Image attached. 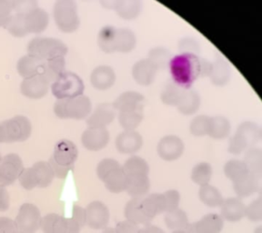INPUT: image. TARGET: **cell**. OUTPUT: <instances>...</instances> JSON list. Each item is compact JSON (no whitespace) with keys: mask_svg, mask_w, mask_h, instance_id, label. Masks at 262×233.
<instances>
[{"mask_svg":"<svg viewBox=\"0 0 262 233\" xmlns=\"http://www.w3.org/2000/svg\"><path fill=\"white\" fill-rule=\"evenodd\" d=\"M141 207L145 215L150 221L156 216L166 213L163 193H153L141 197Z\"/></svg>","mask_w":262,"mask_h":233,"instance_id":"cell-31","label":"cell"},{"mask_svg":"<svg viewBox=\"0 0 262 233\" xmlns=\"http://www.w3.org/2000/svg\"><path fill=\"white\" fill-rule=\"evenodd\" d=\"M184 151V142L177 135L164 136L157 145L158 155L168 162L179 160L183 155Z\"/></svg>","mask_w":262,"mask_h":233,"instance_id":"cell-15","label":"cell"},{"mask_svg":"<svg viewBox=\"0 0 262 233\" xmlns=\"http://www.w3.org/2000/svg\"><path fill=\"white\" fill-rule=\"evenodd\" d=\"M0 233H19L16 221L8 217H0Z\"/></svg>","mask_w":262,"mask_h":233,"instance_id":"cell-53","label":"cell"},{"mask_svg":"<svg viewBox=\"0 0 262 233\" xmlns=\"http://www.w3.org/2000/svg\"><path fill=\"white\" fill-rule=\"evenodd\" d=\"M159 71L158 67L149 58L145 57L133 64L131 76L139 86L149 87L155 82Z\"/></svg>","mask_w":262,"mask_h":233,"instance_id":"cell-16","label":"cell"},{"mask_svg":"<svg viewBox=\"0 0 262 233\" xmlns=\"http://www.w3.org/2000/svg\"><path fill=\"white\" fill-rule=\"evenodd\" d=\"M211 123V116L205 114L195 115L189 123V132L194 137L209 136Z\"/></svg>","mask_w":262,"mask_h":233,"instance_id":"cell-41","label":"cell"},{"mask_svg":"<svg viewBox=\"0 0 262 233\" xmlns=\"http://www.w3.org/2000/svg\"><path fill=\"white\" fill-rule=\"evenodd\" d=\"M167 68L171 82L183 90H190L201 78V57L195 54H177L171 56Z\"/></svg>","mask_w":262,"mask_h":233,"instance_id":"cell-1","label":"cell"},{"mask_svg":"<svg viewBox=\"0 0 262 233\" xmlns=\"http://www.w3.org/2000/svg\"><path fill=\"white\" fill-rule=\"evenodd\" d=\"M143 146V138L137 131H123L115 139L117 151L124 155H134Z\"/></svg>","mask_w":262,"mask_h":233,"instance_id":"cell-20","label":"cell"},{"mask_svg":"<svg viewBox=\"0 0 262 233\" xmlns=\"http://www.w3.org/2000/svg\"><path fill=\"white\" fill-rule=\"evenodd\" d=\"M78 150L76 144L69 139H61L55 145L52 156L49 163L53 170L55 177L65 179L69 172L74 168L78 160Z\"/></svg>","mask_w":262,"mask_h":233,"instance_id":"cell-4","label":"cell"},{"mask_svg":"<svg viewBox=\"0 0 262 233\" xmlns=\"http://www.w3.org/2000/svg\"><path fill=\"white\" fill-rule=\"evenodd\" d=\"M72 219L74 221H77L78 225L80 227H84L86 225V210L78 205H74L73 210H72Z\"/></svg>","mask_w":262,"mask_h":233,"instance_id":"cell-55","label":"cell"},{"mask_svg":"<svg viewBox=\"0 0 262 233\" xmlns=\"http://www.w3.org/2000/svg\"><path fill=\"white\" fill-rule=\"evenodd\" d=\"M10 205V197L4 187H0V213L8 210Z\"/></svg>","mask_w":262,"mask_h":233,"instance_id":"cell-56","label":"cell"},{"mask_svg":"<svg viewBox=\"0 0 262 233\" xmlns=\"http://www.w3.org/2000/svg\"><path fill=\"white\" fill-rule=\"evenodd\" d=\"M0 160H1V153H0Z\"/></svg>","mask_w":262,"mask_h":233,"instance_id":"cell-63","label":"cell"},{"mask_svg":"<svg viewBox=\"0 0 262 233\" xmlns=\"http://www.w3.org/2000/svg\"><path fill=\"white\" fill-rule=\"evenodd\" d=\"M231 133V123L222 115L211 116V123L209 137L216 140H223L229 138Z\"/></svg>","mask_w":262,"mask_h":233,"instance_id":"cell-36","label":"cell"},{"mask_svg":"<svg viewBox=\"0 0 262 233\" xmlns=\"http://www.w3.org/2000/svg\"><path fill=\"white\" fill-rule=\"evenodd\" d=\"M66 71V59L64 57H56L45 61L42 75L50 83H53L63 72Z\"/></svg>","mask_w":262,"mask_h":233,"instance_id":"cell-42","label":"cell"},{"mask_svg":"<svg viewBox=\"0 0 262 233\" xmlns=\"http://www.w3.org/2000/svg\"><path fill=\"white\" fill-rule=\"evenodd\" d=\"M97 175L112 193L126 192L127 176L122 166L114 159H104L98 164Z\"/></svg>","mask_w":262,"mask_h":233,"instance_id":"cell-5","label":"cell"},{"mask_svg":"<svg viewBox=\"0 0 262 233\" xmlns=\"http://www.w3.org/2000/svg\"><path fill=\"white\" fill-rule=\"evenodd\" d=\"M261 138V128L258 123L251 120L242 121L229 139L228 152L233 155H239L251 147H256Z\"/></svg>","mask_w":262,"mask_h":233,"instance_id":"cell-3","label":"cell"},{"mask_svg":"<svg viewBox=\"0 0 262 233\" xmlns=\"http://www.w3.org/2000/svg\"><path fill=\"white\" fill-rule=\"evenodd\" d=\"M246 206L238 198H228L221 205V216L224 221L237 222L245 217Z\"/></svg>","mask_w":262,"mask_h":233,"instance_id":"cell-24","label":"cell"},{"mask_svg":"<svg viewBox=\"0 0 262 233\" xmlns=\"http://www.w3.org/2000/svg\"><path fill=\"white\" fill-rule=\"evenodd\" d=\"M126 192L132 198L146 196L150 189V180L146 173L127 174Z\"/></svg>","mask_w":262,"mask_h":233,"instance_id":"cell-25","label":"cell"},{"mask_svg":"<svg viewBox=\"0 0 262 233\" xmlns=\"http://www.w3.org/2000/svg\"><path fill=\"white\" fill-rule=\"evenodd\" d=\"M260 178L248 173L241 180L233 183L234 192L238 199H244L253 195L259 189Z\"/></svg>","mask_w":262,"mask_h":233,"instance_id":"cell-34","label":"cell"},{"mask_svg":"<svg viewBox=\"0 0 262 233\" xmlns=\"http://www.w3.org/2000/svg\"><path fill=\"white\" fill-rule=\"evenodd\" d=\"M184 231L185 233H199L196 231V229H195L193 223H189L188 227H187V229H185Z\"/></svg>","mask_w":262,"mask_h":233,"instance_id":"cell-60","label":"cell"},{"mask_svg":"<svg viewBox=\"0 0 262 233\" xmlns=\"http://www.w3.org/2000/svg\"><path fill=\"white\" fill-rule=\"evenodd\" d=\"M53 18L61 32L71 34L77 31L80 26L77 2L75 0H57L53 7Z\"/></svg>","mask_w":262,"mask_h":233,"instance_id":"cell-7","label":"cell"},{"mask_svg":"<svg viewBox=\"0 0 262 233\" xmlns=\"http://www.w3.org/2000/svg\"><path fill=\"white\" fill-rule=\"evenodd\" d=\"M119 0H99V3L102 6L103 8L106 9H111L114 10L116 5L118 3Z\"/></svg>","mask_w":262,"mask_h":233,"instance_id":"cell-59","label":"cell"},{"mask_svg":"<svg viewBox=\"0 0 262 233\" xmlns=\"http://www.w3.org/2000/svg\"><path fill=\"white\" fill-rule=\"evenodd\" d=\"M164 221L168 229H171L173 231L185 230L189 224L187 213L180 208L165 213Z\"/></svg>","mask_w":262,"mask_h":233,"instance_id":"cell-37","label":"cell"},{"mask_svg":"<svg viewBox=\"0 0 262 233\" xmlns=\"http://www.w3.org/2000/svg\"><path fill=\"white\" fill-rule=\"evenodd\" d=\"M145 97L139 91L135 90H127L124 91L116 98L112 106L117 112L119 111L135 109L139 107L145 106Z\"/></svg>","mask_w":262,"mask_h":233,"instance_id":"cell-26","label":"cell"},{"mask_svg":"<svg viewBox=\"0 0 262 233\" xmlns=\"http://www.w3.org/2000/svg\"><path fill=\"white\" fill-rule=\"evenodd\" d=\"M115 229L117 233H140V228L139 225L127 220L119 222L116 225Z\"/></svg>","mask_w":262,"mask_h":233,"instance_id":"cell-54","label":"cell"},{"mask_svg":"<svg viewBox=\"0 0 262 233\" xmlns=\"http://www.w3.org/2000/svg\"><path fill=\"white\" fill-rule=\"evenodd\" d=\"M15 221L19 233H36L40 229V210L33 203H24L21 205Z\"/></svg>","mask_w":262,"mask_h":233,"instance_id":"cell-12","label":"cell"},{"mask_svg":"<svg viewBox=\"0 0 262 233\" xmlns=\"http://www.w3.org/2000/svg\"><path fill=\"white\" fill-rule=\"evenodd\" d=\"M68 50L64 42L53 37H35L28 45L29 55L44 61L56 57H66Z\"/></svg>","mask_w":262,"mask_h":233,"instance_id":"cell-9","label":"cell"},{"mask_svg":"<svg viewBox=\"0 0 262 233\" xmlns=\"http://www.w3.org/2000/svg\"><path fill=\"white\" fill-rule=\"evenodd\" d=\"M143 9L142 0H119L114 11L120 19L133 21L137 19Z\"/></svg>","mask_w":262,"mask_h":233,"instance_id":"cell-28","label":"cell"},{"mask_svg":"<svg viewBox=\"0 0 262 233\" xmlns=\"http://www.w3.org/2000/svg\"><path fill=\"white\" fill-rule=\"evenodd\" d=\"M211 70V61L201 57V78H209Z\"/></svg>","mask_w":262,"mask_h":233,"instance_id":"cell-57","label":"cell"},{"mask_svg":"<svg viewBox=\"0 0 262 233\" xmlns=\"http://www.w3.org/2000/svg\"><path fill=\"white\" fill-rule=\"evenodd\" d=\"M212 167L208 162H201L194 166L191 172V180L195 184L204 186L209 184L212 178Z\"/></svg>","mask_w":262,"mask_h":233,"instance_id":"cell-43","label":"cell"},{"mask_svg":"<svg viewBox=\"0 0 262 233\" xmlns=\"http://www.w3.org/2000/svg\"><path fill=\"white\" fill-rule=\"evenodd\" d=\"M201 106V97L199 92L193 89L186 90L180 103L176 107L180 114L183 116H195Z\"/></svg>","mask_w":262,"mask_h":233,"instance_id":"cell-30","label":"cell"},{"mask_svg":"<svg viewBox=\"0 0 262 233\" xmlns=\"http://www.w3.org/2000/svg\"><path fill=\"white\" fill-rule=\"evenodd\" d=\"M172 233H185L184 230H177V231H173Z\"/></svg>","mask_w":262,"mask_h":233,"instance_id":"cell-62","label":"cell"},{"mask_svg":"<svg viewBox=\"0 0 262 233\" xmlns=\"http://www.w3.org/2000/svg\"><path fill=\"white\" fill-rule=\"evenodd\" d=\"M102 233H117V232H116V229H113V228H108V227H106V229H103Z\"/></svg>","mask_w":262,"mask_h":233,"instance_id":"cell-61","label":"cell"},{"mask_svg":"<svg viewBox=\"0 0 262 233\" xmlns=\"http://www.w3.org/2000/svg\"><path fill=\"white\" fill-rule=\"evenodd\" d=\"M86 225L93 229H106L111 219L110 209L99 201L90 202L86 207Z\"/></svg>","mask_w":262,"mask_h":233,"instance_id":"cell-18","label":"cell"},{"mask_svg":"<svg viewBox=\"0 0 262 233\" xmlns=\"http://www.w3.org/2000/svg\"><path fill=\"white\" fill-rule=\"evenodd\" d=\"M117 117V111H115L112 104L101 103L91 111L86 118L88 127L106 128L114 121Z\"/></svg>","mask_w":262,"mask_h":233,"instance_id":"cell-23","label":"cell"},{"mask_svg":"<svg viewBox=\"0 0 262 233\" xmlns=\"http://www.w3.org/2000/svg\"><path fill=\"white\" fill-rule=\"evenodd\" d=\"M86 1H89V0H86Z\"/></svg>","mask_w":262,"mask_h":233,"instance_id":"cell-64","label":"cell"},{"mask_svg":"<svg viewBox=\"0 0 262 233\" xmlns=\"http://www.w3.org/2000/svg\"><path fill=\"white\" fill-rule=\"evenodd\" d=\"M165 205H166V213L170 211L172 209L179 208L180 201V194L176 189H169L163 193Z\"/></svg>","mask_w":262,"mask_h":233,"instance_id":"cell-51","label":"cell"},{"mask_svg":"<svg viewBox=\"0 0 262 233\" xmlns=\"http://www.w3.org/2000/svg\"><path fill=\"white\" fill-rule=\"evenodd\" d=\"M170 57L171 54L169 50L160 46L152 48L147 54V58H149L160 70H165L168 67Z\"/></svg>","mask_w":262,"mask_h":233,"instance_id":"cell-45","label":"cell"},{"mask_svg":"<svg viewBox=\"0 0 262 233\" xmlns=\"http://www.w3.org/2000/svg\"><path fill=\"white\" fill-rule=\"evenodd\" d=\"M25 26L28 34H40L45 31L49 24V16L47 11L40 8L24 16Z\"/></svg>","mask_w":262,"mask_h":233,"instance_id":"cell-27","label":"cell"},{"mask_svg":"<svg viewBox=\"0 0 262 233\" xmlns=\"http://www.w3.org/2000/svg\"><path fill=\"white\" fill-rule=\"evenodd\" d=\"M126 174L132 173H146L149 172V166L146 160L139 156L132 155L129 157L122 166Z\"/></svg>","mask_w":262,"mask_h":233,"instance_id":"cell-46","label":"cell"},{"mask_svg":"<svg viewBox=\"0 0 262 233\" xmlns=\"http://www.w3.org/2000/svg\"><path fill=\"white\" fill-rule=\"evenodd\" d=\"M193 224L199 233H220L224 227V220L217 213H209Z\"/></svg>","mask_w":262,"mask_h":233,"instance_id":"cell-35","label":"cell"},{"mask_svg":"<svg viewBox=\"0 0 262 233\" xmlns=\"http://www.w3.org/2000/svg\"><path fill=\"white\" fill-rule=\"evenodd\" d=\"M55 174L49 161H37L30 168H24L18 178L21 186L27 190L48 188L53 182Z\"/></svg>","mask_w":262,"mask_h":233,"instance_id":"cell-8","label":"cell"},{"mask_svg":"<svg viewBox=\"0 0 262 233\" xmlns=\"http://www.w3.org/2000/svg\"><path fill=\"white\" fill-rule=\"evenodd\" d=\"M91 111V100L84 94L75 98L57 99L54 104V113L58 119H86Z\"/></svg>","mask_w":262,"mask_h":233,"instance_id":"cell-6","label":"cell"},{"mask_svg":"<svg viewBox=\"0 0 262 233\" xmlns=\"http://www.w3.org/2000/svg\"><path fill=\"white\" fill-rule=\"evenodd\" d=\"M50 82L43 75L24 78L21 82L20 92L27 98L39 99L48 94Z\"/></svg>","mask_w":262,"mask_h":233,"instance_id":"cell-21","label":"cell"},{"mask_svg":"<svg viewBox=\"0 0 262 233\" xmlns=\"http://www.w3.org/2000/svg\"><path fill=\"white\" fill-rule=\"evenodd\" d=\"M232 76V68L229 60L217 52L211 61V70L209 78L213 86L222 88L229 84Z\"/></svg>","mask_w":262,"mask_h":233,"instance_id":"cell-17","label":"cell"},{"mask_svg":"<svg viewBox=\"0 0 262 233\" xmlns=\"http://www.w3.org/2000/svg\"><path fill=\"white\" fill-rule=\"evenodd\" d=\"M199 197L201 202L209 208L221 207L224 201L221 192L216 187L209 184L201 186L199 192Z\"/></svg>","mask_w":262,"mask_h":233,"instance_id":"cell-39","label":"cell"},{"mask_svg":"<svg viewBox=\"0 0 262 233\" xmlns=\"http://www.w3.org/2000/svg\"><path fill=\"white\" fill-rule=\"evenodd\" d=\"M248 173L250 172L243 160H230L224 165V174L233 183L246 176Z\"/></svg>","mask_w":262,"mask_h":233,"instance_id":"cell-44","label":"cell"},{"mask_svg":"<svg viewBox=\"0 0 262 233\" xmlns=\"http://www.w3.org/2000/svg\"><path fill=\"white\" fill-rule=\"evenodd\" d=\"M37 8V0H13V11L18 15H28Z\"/></svg>","mask_w":262,"mask_h":233,"instance_id":"cell-50","label":"cell"},{"mask_svg":"<svg viewBox=\"0 0 262 233\" xmlns=\"http://www.w3.org/2000/svg\"><path fill=\"white\" fill-rule=\"evenodd\" d=\"M8 29V32L12 36L16 37H25L28 35V31L25 26L24 16L16 14L11 16V18L8 21V24L5 27Z\"/></svg>","mask_w":262,"mask_h":233,"instance_id":"cell-47","label":"cell"},{"mask_svg":"<svg viewBox=\"0 0 262 233\" xmlns=\"http://www.w3.org/2000/svg\"><path fill=\"white\" fill-rule=\"evenodd\" d=\"M24 164L19 156L10 153L0 160V187L12 185L24 171Z\"/></svg>","mask_w":262,"mask_h":233,"instance_id":"cell-14","label":"cell"},{"mask_svg":"<svg viewBox=\"0 0 262 233\" xmlns=\"http://www.w3.org/2000/svg\"><path fill=\"white\" fill-rule=\"evenodd\" d=\"M124 215L127 221H131L137 225L150 224L151 221L145 215L141 207V197L131 198L127 201L124 209Z\"/></svg>","mask_w":262,"mask_h":233,"instance_id":"cell-33","label":"cell"},{"mask_svg":"<svg viewBox=\"0 0 262 233\" xmlns=\"http://www.w3.org/2000/svg\"><path fill=\"white\" fill-rule=\"evenodd\" d=\"M97 42L104 53L127 54L136 49L138 38L132 29L106 25L99 30Z\"/></svg>","mask_w":262,"mask_h":233,"instance_id":"cell-2","label":"cell"},{"mask_svg":"<svg viewBox=\"0 0 262 233\" xmlns=\"http://www.w3.org/2000/svg\"><path fill=\"white\" fill-rule=\"evenodd\" d=\"M245 217L250 221L258 222L262 220V199L258 197L249 206H246Z\"/></svg>","mask_w":262,"mask_h":233,"instance_id":"cell-49","label":"cell"},{"mask_svg":"<svg viewBox=\"0 0 262 233\" xmlns=\"http://www.w3.org/2000/svg\"><path fill=\"white\" fill-rule=\"evenodd\" d=\"M185 90H186L177 86L173 82L167 83L160 91V101L163 103L165 106L176 108L180 103Z\"/></svg>","mask_w":262,"mask_h":233,"instance_id":"cell-38","label":"cell"},{"mask_svg":"<svg viewBox=\"0 0 262 233\" xmlns=\"http://www.w3.org/2000/svg\"><path fill=\"white\" fill-rule=\"evenodd\" d=\"M145 106L119 111L117 118L123 131H137L144 119Z\"/></svg>","mask_w":262,"mask_h":233,"instance_id":"cell-29","label":"cell"},{"mask_svg":"<svg viewBox=\"0 0 262 233\" xmlns=\"http://www.w3.org/2000/svg\"><path fill=\"white\" fill-rule=\"evenodd\" d=\"M244 160L248 171L255 176L261 178L262 175V152L258 147H251L244 152Z\"/></svg>","mask_w":262,"mask_h":233,"instance_id":"cell-40","label":"cell"},{"mask_svg":"<svg viewBox=\"0 0 262 233\" xmlns=\"http://www.w3.org/2000/svg\"><path fill=\"white\" fill-rule=\"evenodd\" d=\"M85 90L84 81L78 74L65 71L51 83V92L57 99L75 98L83 95Z\"/></svg>","mask_w":262,"mask_h":233,"instance_id":"cell-11","label":"cell"},{"mask_svg":"<svg viewBox=\"0 0 262 233\" xmlns=\"http://www.w3.org/2000/svg\"><path fill=\"white\" fill-rule=\"evenodd\" d=\"M45 61L38 59L30 55H26L21 57L17 62L16 70L23 78H29L36 75H42L44 70Z\"/></svg>","mask_w":262,"mask_h":233,"instance_id":"cell-32","label":"cell"},{"mask_svg":"<svg viewBox=\"0 0 262 233\" xmlns=\"http://www.w3.org/2000/svg\"><path fill=\"white\" fill-rule=\"evenodd\" d=\"M32 132L31 122L25 116H16L0 123V144L23 142Z\"/></svg>","mask_w":262,"mask_h":233,"instance_id":"cell-10","label":"cell"},{"mask_svg":"<svg viewBox=\"0 0 262 233\" xmlns=\"http://www.w3.org/2000/svg\"><path fill=\"white\" fill-rule=\"evenodd\" d=\"M178 48L180 53H189L199 55L201 53V46L196 37H183L178 42Z\"/></svg>","mask_w":262,"mask_h":233,"instance_id":"cell-48","label":"cell"},{"mask_svg":"<svg viewBox=\"0 0 262 233\" xmlns=\"http://www.w3.org/2000/svg\"><path fill=\"white\" fill-rule=\"evenodd\" d=\"M13 0H0V27H6L12 16Z\"/></svg>","mask_w":262,"mask_h":233,"instance_id":"cell-52","label":"cell"},{"mask_svg":"<svg viewBox=\"0 0 262 233\" xmlns=\"http://www.w3.org/2000/svg\"><path fill=\"white\" fill-rule=\"evenodd\" d=\"M40 229L44 233H80L81 227L72 218L49 213L42 218Z\"/></svg>","mask_w":262,"mask_h":233,"instance_id":"cell-13","label":"cell"},{"mask_svg":"<svg viewBox=\"0 0 262 233\" xmlns=\"http://www.w3.org/2000/svg\"><path fill=\"white\" fill-rule=\"evenodd\" d=\"M117 81V74L114 69L108 65L96 67L90 74V83L99 91L111 90Z\"/></svg>","mask_w":262,"mask_h":233,"instance_id":"cell-22","label":"cell"},{"mask_svg":"<svg viewBox=\"0 0 262 233\" xmlns=\"http://www.w3.org/2000/svg\"><path fill=\"white\" fill-rule=\"evenodd\" d=\"M140 233H166L163 229H160L158 226L147 224L143 228H140Z\"/></svg>","mask_w":262,"mask_h":233,"instance_id":"cell-58","label":"cell"},{"mask_svg":"<svg viewBox=\"0 0 262 233\" xmlns=\"http://www.w3.org/2000/svg\"><path fill=\"white\" fill-rule=\"evenodd\" d=\"M111 133L106 128L89 127L82 133L81 143L90 152H99L107 146Z\"/></svg>","mask_w":262,"mask_h":233,"instance_id":"cell-19","label":"cell"}]
</instances>
